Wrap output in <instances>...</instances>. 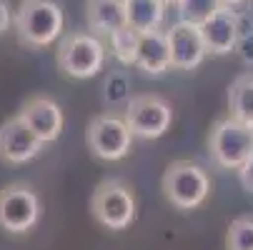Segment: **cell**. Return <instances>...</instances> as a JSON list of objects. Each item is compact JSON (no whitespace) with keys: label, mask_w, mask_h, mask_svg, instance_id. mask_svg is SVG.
I'll return each instance as SVG.
<instances>
[{"label":"cell","mask_w":253,"mask_h":250,"mask_svg":"<svg viewBox=\"0 0 253 250\" xmlns=\"http://www.w3.org/2000/svg\"><path fill=\"white\" fill-rule=\"evenodd\" d=\"M10 23H13L10 3H8V0H0V35H5L10 30Z\"/></svg>","instance_id":"23"},{"label":"cell","mask_w":253,"mask_h":250,"mask_svg":"<svg viewBox=\"0 0 253 250\" xmlns=\"http://www.w3.org/2000/svg\"><path fill=\"white\" fill-rule=\"evenodd\" d=\"M65 15L55 0H23L13 13V28L25 48L41 50L55 43L63 33Z\"/></svg>","instance_id":"1"},{"label":"cell","mask_w":253,"mask_h":250,"mask_svg":"<svg viewBox=\"0 0 253 250\" xmlns=\"http://www.w3.org/2000/svg\"><path fill=\"white\" fill-rule=\"evenodd\" d=\"M135 68H140L146 75H163L170 70V50H168L166 30L143 33L138 38Z\"/></svg>","instance_id":"13"},{"label":"cell","mask_w":253,"mask_h":250,"mask_svg":"<svg viewBox=\"0 0 253 250\" xmlns=\"http://www.w3.org/2000/svg\"><path fill=\"white\" fill-rule=\"evenodd\" d=\"M166 5L161 0H126V25L138 35L161 30L166 20Z\"/></svg>","instance_id":"15"},{"label":"cell","mask_w":253,"mask_h":250,"mask_svg":"<svg viewBox=\"0 0 253 250\" xmlns=\"http://www.w3.org/2000/svg\"><path fill=\"white\" fill-rule=\"evenodd\" d=\"M123 120L133 138L140 140H158L168 133L173 123L170 103L158 95H135L128 100Z\"/></svg>","instance_id":"6"},{"label":"cell","mask_w":253,"mask_h":250,"mask_svg":"<svg viewBox=\"0 0 253 250\" xmlns=\"http://www.w3.org/2000/svg\"><path fill=\"white\" fill-rule=\"evenodd\" d=\"M208 148L215 165L238 170L253 153V128L228 115L213 125L208 135Z\"/></svg>","instance_id":"4"},{"label":"cell","mask_w":253,"mask_h":250,"mask_svg":"<svg viewBox=\"0 0 253 250\" xmlns=\"http://www.w3.org/2000/svg\"><path fill=\"white\" fill-rule=\"evenodd\" d=\"M128 100H130V78L123 70L108 73L103 80V103L111 105V108H118V105H128Z\"/></svg>","instance_id":"17"},{"label":"cell","mask_w":253,"mask_h":250,"mask_svg":"<svg viewBox=\"0 0 253 250\" xmlns=\"http://www.w3.org/2000/svg\"><path fill=\"white\" fill-rule=\"evenodd\" d=\"M133 135L126 125L123 118L113 115V113H105L90 120L88 130H85V143H88V150L103 160V163H116L123 160L130 148H133Z\"/></svg>","instance_id":"7"},{"label":"cell","mask_w":253,"mask_h":250,"mask_svg":"<svg viewBox=\"0 0 253 250\" xmlns=\"http://www.w3.org/2000/svg\"><path fill=\"white\" fill-rule=\"evenodd\" d=\"M161 3H163V5L168 8V5H178V0H161Z\"/></svg>","instance_id":"25"},{"label":"cell","mask_w":253,"mask_h":250,"mask_svg":"<svg viewBox=\"0 0 253 250\" xmlns=\"http://www.w3.org/2000/svg\"><path fill=\"white\" fill-rule=\"evenodd\" d=\"M111 38V53L113 58L121 63V65H135V53H138V38L140 35L135 30H130L128 25L116 30L113 35H108Z\"/></svg>","instance_id":"18"},{"label":"cell","mask_w":253,"mask_h":250,"mask_svg":"<svg viewBox=\"0 0 253 250\" xmlns=\"http://www.w3.org/2000/svg\"><path fill=\"white\" fill-rule=\"evenodd\" d=\"M163 193L178 210H193L206 203L211 193L208 173L191 160H175L163 173Z\"/></svg>","instance_id":"3"},{"label":"cell","mask_w":253,"mask_h":250,"mask_svg":"<svg viewBox=\"0 0 253 250\" xmlns=\"http://www.w3.org/2000/svg\"><path fill=\"white\" fill-rule=\"evenodd\" d=\"M178 20L201 25L206 18H211L215 10L221 8L218 0H178Z\"/></svg>","instance_id":"19"},{"label":"cell","mask_w":253,"mask_h":250,"mask_svg":"<svg viewBox=\"0 0 253 250\" xmlns=\"http://www.w3.org/2000/svg\"><path fill=\"white\" fill-rule=\"evenodd\" d=\"M166 38H168V50H170V68L175 70H196L208 55L198 25L175 20L166 30Z\"/></svg>","instance_id":"10"},{"label":"cell","mask_w":253,"mask_h":250,"mask_svg":"<svg viewBox=\"0 0 253 250\" xmlns=\"http://www.w3.org/2000/svg\"><path fill=\"white\" fill-rule=\"evenodd\" d=\"M198 30L208 55H231L238 38V10L221 5L211 18H206L198 25Z\"/></svg>","instance_id":"12"},{"label":"cell","mask_w":253,"mask_h":250,"mask_svg":"<svg viewBox=\"0 0 253 250\" xmlns=\"http://www.w3.org/2000/svg\"><path fill=\"white\" fill-rule=\"evenodd\" d=\"M58 70L68 78L88 80L98 75L105 63V45L93 33H70L55 50Z\"/></svg>","instance_id":"2"},{"label":"cell","mask_w":253,"mask_h":250,"mask_svg":"<svg viewBox=\"0 0 253 250\" xmlns=\"http://www.w3.org/2000/svg\"><path fill=\"white\" fill-rule=\"evenodd\" d=\"M251 3H253V0H251Z\"/></svg>","instance_id":"26"},{"label":"cell","mask_w":253,"mask_h":250,"mask_svg":"<svg viewBox=\"0 0 253 250\" xmlns=\"http://www.w3.org/2000/svg\"><path fill=\"white\" fill-rule=\"evenodd\" d=\"M228 110H231V118L253 128V75H241L231 83Z\"/></svg>","instance_id":"16"},{"label":"cell","mask_w":253,"mask_h":250,"mask_svg":"<svg viewBox=\"0 0 253 250\" xmlns=\"http://www.w3.org/2000/svg\"><path fill=\"white\" fill-rule=\"evenodd\" d=\"M233 53L253 68V15L251 13H241L238 10V38H236V48Z\"/></svg>","instance_id":"20"},{"label":"cell","mask_w":253,"mask_h":250,"mask_svg":"<svg viewBox=\"0 0 253 250\" xmlns=\"http://www.w3.org/2000/svg\"><path fill=\"white\" fill-rule=\"evenodd\" d=\"M218 3H221L223 8H236V10H238L243 3H248V0H218Z\"/></svg>","instance_id":"24"},{"label":"cell","mask_w":253,"mask_h":250,"mask_svg":"<svg viewBox=\"0 0 253 250\" xmlns=\"http://www.w3.org/2000/svg\"><path fill=\"white\" fill-rule=\"evenodd\" d=\"M18 118L30 128V133L43 145L45 143H55L63 133V125H65V115L60 110V105L45 95H33L30 100H25Z\"/></svg>","instance_id":"9"},{"label":"cell","mask_w":253,"mask_h":250,"mask_svg":"<svg viewBox=\"0 0 253 250\" xmlns=\"http://www.w3.org/2000/svg\"><path fill=\"white\" fill-rule=\"evenodd\" d=\"M43 143L30 133V128L15 115L0 125V160L8 165H25L38 158Z\"/></svg>","instance_id":"11"},{"label":"cell","mask_w":253,"mask_h":250,"mask_svg":"<svg viewBox=\"0 0 253 250\" xmlns=\"http://www.w3.org/2000/svg\"><path fill=\"white\" fill-rule=\"evenodd\" d=\"M93 218L108 230H126L135 220V195L121 180H105L95 188L90 200Z\"/></svg>","instance_id":"5"},{"label":"cell","mask_w":253,"mask_h":250,"mask_svg":"<svg viewBox=\"0 0 253 250\" xmlns=\"http://www.w3.org/2000/svg\"><path fill=\"white\" fill-rule=\"evenodd\" d=\"M226 250H253V218H236L226 233Z\"/></svg>","instance_id":"21"},{"label":"cell","mask_w":253,"mask_h":250,"mask_svg":"<svg viewBox=\"0 0 253 250\" xmlns=\"http://www.w3.org/2000/svg\"><path fill=\"white\" fill-rule=\"evenodd\" d=\"M41 218V198L30 185L13 183L0 190V228L10 235H25Z\"/></svg>","instance_id":"8"},{"label":"cell","mask_w":253,"mask_h":250,"mask_svg":"<svg viewBox=\"0 0 253 250\" xmlns=\"http://www.w3.org/2000/svg\"><path fill=\"white\" fill-rule=\"evenodd\" d=\"M85 20L93 35H113L126 28V0H85Z\"/></svg>","instance_id":"14"},{"label":"cell","mask_w":253,"mask_h":250,"mask_svg":"<svg viewBox=\"0 0 253 250\" xmlns=\"http://www.w3.org/2000/svg\"><path fill=\"white\" fill-rule=\"evenodd\" d=\"M238 173V180H241V185L248 190V193H253V153H251V158L236 170Z\"/></svg>","instance_id":"22"}]
</instances>
